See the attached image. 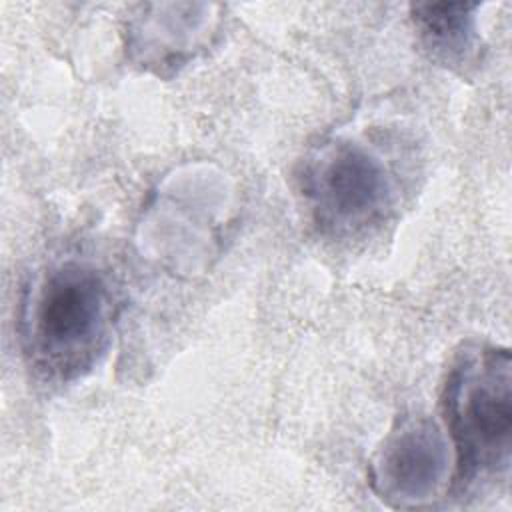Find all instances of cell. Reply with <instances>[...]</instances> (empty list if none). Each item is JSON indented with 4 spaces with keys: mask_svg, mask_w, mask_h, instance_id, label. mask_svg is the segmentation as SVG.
<instances>
[{
    "mask_svg": "<svg viewBox=\"0 0 512 512\" xmlns=\"http://www.w3.org/2000/svg\"><path fill=\"white\" fill-rule=\"evenodd\" d=\"M456 450V482L504 478L512 454V360L508 348L466 346L454 360L442 394Z\"/></svg>",
    "mask_w": 512,
    "mask_h": 512,
    "instance_id": "obj_2",
    "label": "cell"
},
{
    "mask_svg": "<svg viewBox=\"0 0 512 512\" xmlns=\"http://www.w3.org/2000/svg\"><path fill=\"white\" fill-rule=\"evenodd\" d=\"M448 440L426 416L402 418L384 438L370 464L372 490L392 506L432 502L448 480Z\"/></svg>",
    "mask_w": 512,
    "mask_h": 512,
    "instance_id": "obj_4",
    "label": "cell"
},
{
    "mask_svg": "<svg viewBox=\"0 0 512 512\" xmlns=\"http://www.w3.org/2000/svg\"><path fill=\"white\" fill-rule=\"evenodd\" d=\"M112 316V290L96 266L76 258L48 264L24 290V352L44 376L74 380L104 354Z\"/></svg>",
    "mask_w": 512,
    "mask_h": 512,
    "instance_id": "obj_1",
    "label": "cell"
},
{
    "mask_svg": "<svg viewBox=\"0 0 512 512\" xmlns=\"http://www.w3.org/2000/svg\"><path fill=\"white\" fill-rule=\"evenodd\" d=\"M304 192L318 224L332 232H350L384 214L392 184L374 152L356 142H334L308 164Z\"/></svg>",
    "mask_w": 512,
    "mask_h": 512,
    "instance_id": "obj_3",
    "label": "cell"
},
{
    "mask_svg": "<svg viewBox=\"0 0 512 512\" xmlns=\"http://www.w3.org/2000/svg\"><path fill=\"white\" fill-rule=\"evenodd\" d=\"M212 4H144L128 24V54L142 68L164 72L204 50L218 18Z\"/></svg>",
    "mask_w": 512,
    "mask_h": 512,
    "instance_id": "obj_5",
    "label": "cell"
},
{
    "mask_svg": "<svg viewBox=\"0 0 512 512\" xmlns=\"http://www.w3.org/2000/svg\"><path fill=\"white\" fill-rule=\"evenodd\" d=\"M476 8L466 2L412 4V20L424 46L440 60L464 62L476 40Z\"/></svg>",
    "mask_w": 512,
    "mask_h": 512,
    "instance_id": "obj_6",
    "label": "cell"
}]
</instances>
